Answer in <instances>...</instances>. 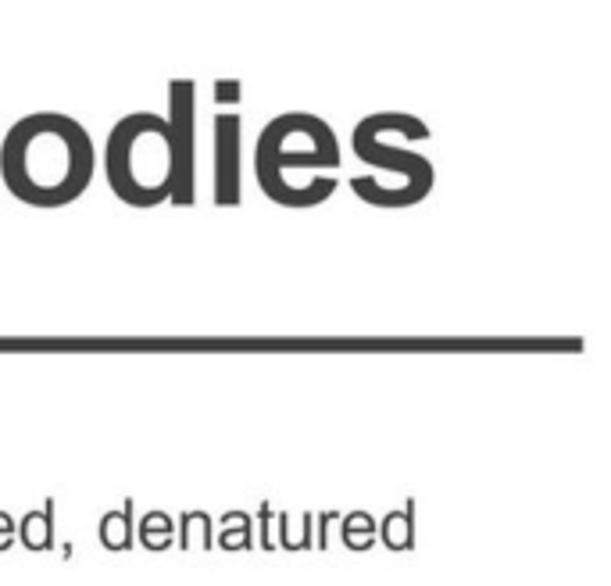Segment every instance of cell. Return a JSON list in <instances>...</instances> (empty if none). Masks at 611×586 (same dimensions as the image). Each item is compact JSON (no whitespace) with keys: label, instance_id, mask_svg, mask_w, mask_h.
Here are the masks:
<instances>
[{"label":"cell","instance_id":"obj_10","mask_svg":"<svg viewBox=\"0 0 611 586\" xmlns=\"http://www.w3.org/2000/svg\"><path fill=\"white\" fill-rule=\"evenodd\" d=\"M140 540L151 547V551H165V547L176 540V536H172V519H168L165 511H151V515L143 519Z\"/></svg>","mask_w":611,"mask_h":586},{"label":"cell","instance_id":"obj_7","mask_svg":"<svg viewBox=\"0 0 611 586\" xmlns=\"http://www.w3.org/2000/svg\"><path fill=\"white\" fill-rule=\"evenodd\" d=\"M383 544L390 551L415 547V504H404L401 511H390L383 519Z\"/></svg>","mask_w":611,"mask_h":586},{"label":"cell","instance_id":"obj_3","mask_svg":"<svg viewBox=\"0 0 611 586\" xmlns=\"http://www.w3.org/2000/svg\"><path fill=\"white\" fill-rule=\"evenodd\" d=\"M319 168H326V176H333V168H340V140L322 118L290 111V115L272 118L261 129L254 172H258V186L268 201L286 208L290 172H319Z\"/></svg>","mask_w":611,"mask_h":586},{"label":"cell","instance_id":"obj_13","mask_svg":"<svg viewBox=\"0 0 611 586\" xmlns=\"http://www.w3.org/2000/svg\"><path fill=\"white\" fill-rule=\"evenodd\" d=\"M218 544L229 547V551L233 547H251V526H247V519L240 522V529H226V533L218 536Z\"/></svg>","mask_w":611,"mask_h":586},{"label":"cell","instance_id":"obj_12","mask_svg":"<svg viewBox=\"0 0 611 586\" xmlns=\"http://www.w3.org/2000/svg\"><path fill=\"white\" fill-rule=\"evenodd\" d=\"M193 540H201L204 547H211V519L204 511H190L183 519V540H179V544L190 547Z\"/></svg>","mask_w":611,"mask_h":586},{"label":"cell","instance_id":"obj_4","mask_svg":"<svg viewBox=\"0 0 611 586\" xmlns=\"http://www.w3.org/2000/svg\"><path fill=\"white\" fill-rule=\"evenodd\" d=\"M354 154L369 168H386L401 176V204H419L429 190H433V161L426 154L411 151V147H397V143L383 140V129H379V115L361 118L354 126Z\"/></svg>","mask_w":611,"mask_h":586},{"label":"cell","instance_id":"obj_11","mask_svg":"<svg viewBox=\"0 0 611 586\" xmlns=\"http://www.w3.org/2000/svg\"><path fill=\"white\" fill-rule=\"evenodd\" d=\"M344 544L354 551H365V547L376 544V522L365 511H354L351 519H344Z\"/></svg>","mask_w":611,"mask_h":586},{"label":"cell","instance_id":"obj_5","mask_svg":"<svg viewBox=\"0 0 611 586\" xmlns=\"http://www.w3.org/2000/svg\"><path fill=\"white\" fill-rule=\"evenodd\" d=\"M165 122L172 129V143H176V186H172V201L190 208L193 204V83L190 79H172Z\"/></svg>","mask_w":611,"mask_h":586},{"label":"cell","instance_id":"obj_6","mask_svg":"<svg viewBox=\"0 0 611 586\" xmlns=\"http://www.w3.org/2000/svg\"><path fill=\"white\" fill-rule=\"evenodd\" d=\"M240 115H233V111H226V115H218L215 122V201L222 204V208H233V204H240Z\"/></svg>","mask_w":611,"mask_h":586},{"label":"cell","instance_id":"obj_1","mask_svg":"<svg viewBox=\"0 0 611 586\" xmlns=\"http://www.w3.org/2000/svg\"><path fill=\"white\" fill-rule=\"evenodd\" d=\"M93 140L76 118L36 111L18 118L0 143V176L11 197L33 208H61L93 179Z\"/></svg>","mask_w":611,"mask_h":586},{"label":"cell","instance_id":"obj_8","mask_svg":"<svg viewBox=\"0 0 611 586\" xmlns=\"http://www.w3.org/2000/svg\"><path fill=\"white\" fill-rule=\"evenodd\" d=\"M101 544L108 551H129L133 547V511H129V504L122 511H108L101 519Z\"/></svg>","mask_w":611,"mask_h":586},{"label":"cell","instance_id":"obj_14","mask_svg":"<svg viewBox=\"0 0 611 586\" xmlns=\"http://www.w3.org/2000/svg\"><path fill=\"white\" fill-rule=\"evenodd\" d=\"M11 540H15V522H11V515H4V511H0V551H4V547H11Z\"/></svg>","mask_w":611,"mask_h":586},{"label":"cell","instance_id":"obj_15","mask_svg":"<svg viewBox=\"0 0 611 586\" xmlns=\"http://www.w3.org/2000/svg\"><path fill=\"white\" fill-rule=\"evenodd\" d=\"M218 97H222V101H233V97H240V90H236V86H229V79H226V86H222V93H218Z\"/></svg>","mask_w":611,"mask_h":586},{"label":"cell","instance_id":"obj_2","mask_svg":"<svg viewBox=\"0 0 611 586\" xmlns=\"http://www.w3.org/2000/svg\"><path fill=\"white\" fill-rule=\"evenodd\" d=\"M104 176L122 204L158 208L172 201L176 143L165 118L154 111H133L118 118L104 147Z\"/></svg>","mask_w":611,"mask_h":586},{"label":"cell","instance_id":"obj_9","mask_svg":"<svg viewBox=\"0 0 611 586\" xmlns=\"http://www.w3.org/2000/svg\"><path fill=\"white\" fill-rule=\"evenodd\" d=\"M22 540H26V547H33V551H47V547L54 544V515H51V508L29 511L26 522H22Z\"/></svg>","mask_w":611,"mask_h":586}]
</instances>
